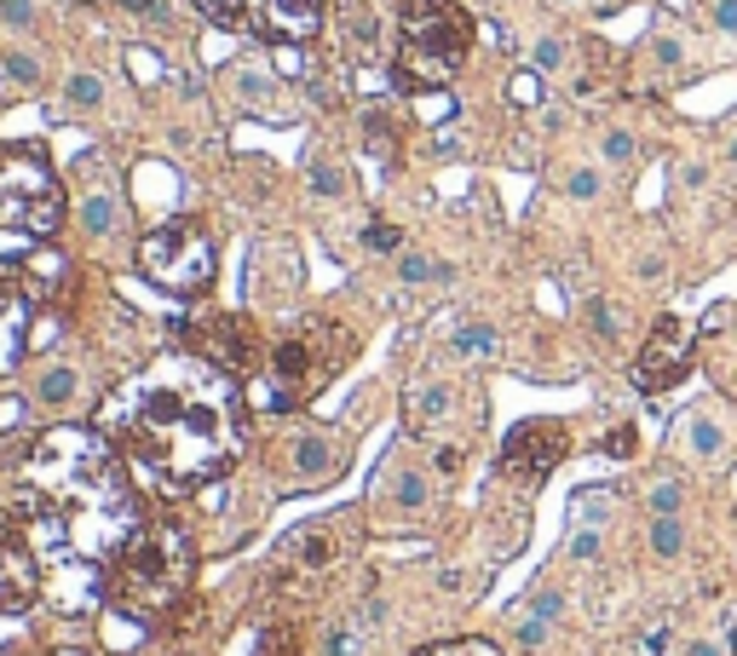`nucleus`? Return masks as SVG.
<instances>
[{
  "label": "nucleus",
  "mask_w": 737,
  "mask_h": 656,
  "mask_svg": "<svg viewBox=\"0 0 737 656\" xmlns=\"http://www.w3.org/2000/svg\"><path fill=\"white\" fill-rule=\"evenodd\" d=\"M680 179H685V185H692V190H703V185H708V167H703V162H692V167H685V173H680Z\"/></svg>",
  "instance_id": "de8ad7c7"
},
{
  "label": "nucleus",
  "mask_w": 737,
  "mask_h": 656,
  "mask_svg": "<svg viewBox=\"0 0 737 656\" xmlns=\"http://www.w3.org/2000/svg\"><path fill=\"white\" fill-rule=\"evenodd\" d=\"M294 484L306 490V484H328V478L340 472V444L335 438H323V433H312V438H300L294 444Z\"/></svg>",
  "instance_id": "2eb2a0df"
},
{
  "label": "nucleus",
  "mask_w": 737,
  "mask_h": 656,
  "mask_svg": "<svg viewBox=\"0 0 737 656\" xmlns=\"http://www.w3.org/2000/svg\"><path fill=\"white\" fill-rule=\"evenodd\" d=\"M478 23L462 0H410L398 23V81L403 87H444L462 75Z\"/></svg>",
  "instance_id": "39448f33"
},
{
  "label": "nucleus",
  "mask_w": 737,
  "mask_h": 656,
  "mask_svg": "<svg viewBox=\"0 0 737 656\" xmlns=\"http://www.w3.org/2000/svg\"><path fill=\"white\" fill-rule=\"evenodd\" d=\"M559 7H576V0H559Z\"/></svg>",
  "instance_id": "603ef678"
},
{
  "label": "nucleus",
  "mask_w": 737,
  "mask_h": 656,
  "mask_svg": "<svg viewBox=\"0 0 737 656\" xmlns=\"http://www.w3.org/2000/svg\"><path fill=\"white\" fill-rule=\"evenodd\" d=\"M0 23H7V30H30L35 7H30V0H0Z\"/></svg>",
  "instance_id": "72a5a7b5"
},
{
  "label": "nucleus",
  "mask_w": 737,
  "mask_h": 656,
  "mask_svg": "<svg viewBox=\"0 0 737 656\" xmlns=\"http://www.w3.org/2000/svg\"><path fill=\"white\" fill-rule=\"evenodd\" d=\"M69 214L64 179L41 144H0V237L53 242Z\"/></svg>",
  "instance_id": "423d86ee"
},
{
  "label": "nucleus",
  "mask_w": 737,
  "mask_h": 656,
  "mask_svg": "<svg viewBox=\"0 0 737 656\" xmlns=\"http://www.w3.org/2000/svg\"><path fill=\"white\" fill-rule=\"evenodd\" d=\"M139 276L150 288H162L173 299H202L219 276V254H214V237L202 231L196 219H167L156 225L144 242H139Z\"/></svg>",
  "instance_id": "0eeeda50"
},
{
  "label": "nucleus",
  "mask_w": 737,
  "mask_h": 656,
  "mask_svg": "<svg viewBox=\"0 0 737 656\" xmlns=\"http://www.w3.org/2000/svg\"><path fill=\"white\" fill-rule=\"evenodd\" d=\"M651 58H657V64H663V69H680V58H685V46H680L674 35H657V41H651Z\"/></svg>",
  "instance_id": "4c0bfd02"
},
{
  "label": "nucleus",
  "mask_w": 737,
  "mask_h": 656,
  "mask_svg": "<svg viewBox=\"0 0 737 656\" xmlns=\"http://www.w3.org/2000/svg\"><path fill=\"white\" fill-rule=\"evenodd\" d=\"M726 156H731V162H737V139H731V150H726Z\"/></svg>",
  "instance_id": "3c124183"
},
{
  "label": "nucleus",
  "mask_w": 737,
  "mask_h": 656,
  "mask_svg": "<svg viewBox=\"0 0 737 656\" xmlns=\"http://www.w3.org/2000/svg\"><path fill=\"white\" fill-rule=\"evenodd\" d=\"M565 449H571L565 420H519L501 444V472L524 478V484H542V478L565 461Z\"/></svg>",
  "instance_id": "9d476101"
},
{
  "label": "nucleus",
  "mask_w": 737,
  "mask_h": 656,
  "mask_svg": "<svg viewBox=\"0 0 737 656\" xmlns=\"http://www.w3.org/2000/svg\"><path fill=\"white\" fill-rule=\"evenodd\" d=\"M685 369H692V328H685L680 317H657L640 363H633V386H640V392H663V386L685 381Z\"/></svg>",
  "instance_id": "f8f14e48"
},
{
  "label": "nucleus",
  "mask_w": 737,
  "mask_h": 656,
  "mask_svg": "<svg viewBox=\"0 0 737 656\" xmlns=\"http://www.w3.org/2000/svg\"><path fill=\"white\" fill-rule=\"evenodd\" d=\"M542 634H548V622H542V616H530V622L519 627V639H524V645H542Z\"/></svg>",
  "instance_id": "49530a36"
},
{
  "label": "nucleus",
  "mask_w": 737,
  "mask_h": 656,
  "mask_svg": "<svg viewBox=\"0 0 737 656\" xmlns=\"http://www.w3.org/2000/svg\"><path fill=\"white\" fill-rule=\"evenodd\" d=\"M196 582V542L180 518H144L105 559V604L139 627H162Z\"/></svg>",
  "instance_id": "7ed1b4c3"
},
{
  "label": "nucleus",
  "mask_w": 737,
  "mask_h": 656,
  "mask_svg": "<svg viewBox=\"0 0 737 656\" xmlns=\"http://www.w3.org/2000/svg\"><path fill=\"white\" fill-rule=\"evenodd\" d=\"M323 12H328V0H248V30L260 41L300 46L323 30Z\"/></svg>",
  "instance_id": "ddd939ff"
},
{
  "label": "nucleus",
  "mask_w": 737,
  "mask_h": 656,
  "mask_svg": "<svg viewBox=\"0 0 737 656\" xmlns=\"http://www.w3.org/2000/svg\"><path fill=\"white\" fill-rule=\"evenodd\" d=\"M444 409H449V392H444V386H426L421 403H415V415H421V420H426V415H444Z\"/></svg>",
  "instance_id": "ea45409f"
},
{
  "label": "nucleus",
  "mask_w": 737,
  "mask_h": 656,
  "mask_svg": "<svg viewBox=\"0 0 737 656\" xmlns=\"http://www.w3.org/2000/svg\"><path fill=\"white\" fill-rule=\"evenodd\" d=\"M364 242L375 248V254H398L403 248V237H398V225H387V219H375L369 231H364Z\"/></svg>",
  "instance_id": "c756f323"
},
{
  "label": "nucleus",
  "mask_w": 737,
  "mask_h": 656,
  "mask_svg": "<svg viewBox=\"0 0 737 656\" xmlns=\"http://www.w3.org/2000/svg\"><path fill=\"white\" fill-rule=\"evenodd\" d=\"M82 231H87V237H110V231H116V201H110L105 190L82 196Z\"/></svg>",
  "instance_id": "f3484780"
},
{
  "label": "nucleus",
  "mask_w": 737,
  "mask_h": 656,
  "mask_svg": "<svg viewBox=\"0 0 737 656\" xmlns=\"http://www.w3.org/2000/svg\"><path fill=\"white\" fill-rule=\"evenodd\" d=\"M312 190H317V196H340V190H346V173H340L335 162H312Z\"/></svg>",
  "instance_id": "c85d7f7f"
},
{
  "label": "nucleus",
  "mask_w": 737,
  "mask_h": 656,
  "mask_svg": "<svg viewBox=\"0 0 737 656\" xmlns=\"http://www.w3.org/2000/svg\"><path fill=\"white\" fill-rule=\"evenodd\" d=\"M69 392H75V374H69V369H53V374L41 381V403H64Z\"/></svg>",
  "instance_id": "473e14b6"
},
{
  "label": "nucleus",
  "mask_w": 737,
  "mask_h": 656,
  "mask_svg": "<svg viewBox=\"0 0 737 656\" xmlns=\"http://www.w3.org/2000/svg\"><path fill=\"white\" fill-rule=\"evenodd\" d=\"M455 351H462V358H485V351H496V328H485V322L462 328V335H455Z\"/></svg>",
  "instance_id": "b1692460"
},
{
  "label": "nucleus",
  "mask_w": 737,
  "mask_h": 656,
  "mask_svg": "<svg viewBox=\"0 0 737 656\" xmlns=\"http://www.w3.org/2000/svg\"><path fill=\"white\" fill-rule=\"evenodd\" d=\"M41 599V565L23 524L0 507V616H23Z\"/></svg>",
  "instance_id": "9b49d317"
},
{
  "label": "nucleus",
  "mask_w": 737,
  "mask_h": 656,
  "mask_svg": "<svg viewBox=\"0 0 737 656\" xmlns=\"http://www.w3.org/2000/svg\"><path fill=\"white\" fill-rule=\"evenodd\" d=\"M599 547H605V542H599V529L588 524V529H576V536H571V559H576V565H594V559H599Z\"/></svg>",
  "instance_id": "7c9ffc66"
},
{
  "label": "nucleus",
  "mask_w": 737,
  "mask_h": 656,
  "mask_svg": "<svg viewBox=\"0 0 737 656\" xmlns=\"http://www.w3.org/2000/svg\"><path fill=\"white\" fill-rule=\"evenodd\" d=\"M18 415H23V403H18V397H7V403H0V433H12V426H18Z\"/></svg>",
  "instance_id": "a18cd8bd"
},
{
  "label": "nucleus",
  "mask_w": 737,
  "mask_h": 656,
  "mask_svg": "<svg viewBox=\"0 0 737 656\" xmlns=\"http://www.w3.org/2000/svg\"><path fill=\"white\" fill-rule=\"evenodd\" d=\"M346 363H351V328L335 317H300L283 335H271V346H265L253 409L289 415L300 403H312Z\"/></svg>",
  "instance_id": "20e7f679"
},
{
  "label": "nucleus",
  "mask_w": 737,
  "mask_h": 656,
  "mask_svg": "<svg viewBox=\"0 0 737 656\" xmlns=\"http://www.w3.org/2000/svg\"><path fill=\"white\" fill-rule=\"evenodd\" d=\"M121 12H133V18H150V23H167L162 0H121Z\"/></svg>",
  "instance_id": "79ce46f5"
},
{
  "label": "nucleus",
  "mask_w": 737,
  "mask_h": 656,
  "mask_svg": "<svg viewBox=\"0 0 737 656\" xmlns=\"http://www.w3.org/2000/svg\"><path fill=\"white\" fill-rule=\"evenodd\" d=\"M0 69H7L18 87H35V81H41V64H35L30 53H7V58H0Z\"/></svg>",
  "instance_id": "cd10ccee"
},
{
  "label": "nucleus",
  "mask_w": 737,
  "mask_h": 656,
  "mask_svg": "<svg viewBox=\"0 0 737 656\" xmlns=\"http://www.w3.org/2000/svg\"><path fill=\"white\" fill-rule=\"evenodd\" d=\"M248 397L237 374L202 363L196 351L150 363L133 403H127L121 438L133 461L162 495H196L225 478L242 456Z\"/></svg>",
  "instance_id": "f257e3e1"
},
{
  "label": "nucleus",
  "mask_w": 737,
  "mask_h": 656,
  "mask_svg": "<svg viewBox=\"0 0 737 656\" xmlns=\"http://www.w3.org/2000/svg\"><path fill=\"white\" fill-rule=\"evenodd\" d=\"M708 23L720 35H737V0H708Z\"/></svg>",
  "instance_id": "e433bc0d"
},
{
  "label": "nucleus",
  "mask_w": 737,
  "mask_h": 656,
  "mask_svg": "<svg viewBox=\"0 0 737 656\" xmlns=\"http://www.w3.org/2000/svg\"><path fill=\"white\" fill-rule=\"evenodd\" d=\"M530 611H537L542 622H553L559 611H565V599H559V593H537V599H530Z\"/></svg>",
  "instance_id": "c03bdc74"
},
{
  "label": "nucleus",
  "mask_w": 737,
  "mask_h": 656,
  "mask_svg": "<svg viewBox=\"0 0 737 656\" xmlns=\"http://www.w3.org/2000/svg\"><path fill=\"white\" fill-rule=\"evenodd\" d=\"M46 656H93V650H75V645H69V650H46Z\"/></svg>",
  "instance_id": "8fccbe9b"
},
{
  "label": "nucleus",
  "mask_w": 737,
  "mask_h": 656,
  "mask_svg": "<svg viewBox=\"0 0 737 656\" xmlns=\"http://www.w3.org/2000/svg\"><path fill=\"white\" fill-rule=\"evenodd\" d=\"M196 12L208 23H219V30H231V23L248 18V0H196Z\"/></svg>",
  "instance_id": "5701e85b"
},
{
  "label": "nucleus",
  "mask_w": 737,
  "mask_h": 656,
  "mask_svg": "<svg viewBox=\"0 0 737 656\" xmlns=\"http://www.w3.org/2000/svg\"><path fill=\"white\" fill-rule=\"evenodd\" d=\"M64 92H69V105H75V110H98V105H105V81H98V75H87V69H82V75H69V87H64Z\"/></svg>",
  "instance_id": "4be33fe9"
},
{
  "label": "nucleus",
  "mask_w": 737,
  "mask_h": 656,
  "mask_svg": "<svg viewBox=\"0 0 737 656\" xmlns=\"http://www.w3.org/2000/svg\"><path fill=\"white\" fill-rule=\"evenodd\" d=\"M651 547L663 553V559H674V553L685 547V524H680V513H657V518H651Z\"/></svg>",
  "instance_id": "aec40b11"
},
{
  "label": "nucleus",
  "mask_w": 737,
  "mask_h": 656,
  "mask_svg": "<svg viewBox=\"0 0 737 656\" xmlns=\"http://www.w3.org/2000/svg\"><path fill=\"white\" fill-rule=\"evenodd\" d=\"M421 501H426L421 478H415V472H403V478H398V507H421Z\"/></svg>",
  "instance_id": "a19ab883"
},
{
  "label": "nucleus",
  "mask_w": 737,
  "mask_h": 656,
  "mask_svg": "<svg viewBox=\"0 0 737 656\" xmlns=\"http://www.w3.org/2000/svg\"><path fill=\"white\" fill-rule=\"evenodd\" d=\"M605 513H611V495H576V518L582 524H605Z\"/></svg>",
  "instance_id": "c9c22d12"
},
{
  "label": "nucleus",
  "mask_w": 737,
  "mask_h": 656,
  "mask_svg": "<svg viewBox=\"0 0 737 656\" xmlns=\"http://www.w3.org/2000/svg\"><path fill=\"white\" fill-rule=\"evenodd\" d=\"M692 656H720L715 645H692Z\"/></svg>",
  "instance_id": "09e8293b"
},
{
  "label": "nucleus",
  "mask_w": 737,
  "mask_h": 656,
  "mask_svg": "<svg viewBox=\"0 0 737 656\" xmlns=\"http://www.w3.org/2000/svg\"><path fill=\"white\" fill-rule=\"evenodd\" d=\"M685 490L674 484V478H663V484H651V513H680Z\"/></svg>",
  "instance_id": "2f4dec72"
},
{
  "label": "nucleus",
  "mask_w": 737,
  "mask_h": 656,
  "mask_svg": "<svg viewBox=\"0 0 737 656\" xmlns=\"http://www.w3.org/2000/svg\"><path fill=\"white\" fill-rule=\"evenodd\" d=\"M588 322H594V335H599V340H617V317H611V306H599V299H594V306H588Z\"/></svg>",
  "instance_id": "58836bf2"
},
{
  "label": "nucleus",
  "mask_w": 737,
  "mask_h": 656,
  "mask_svg": "<svg viewBox=\"0 0 737 656\" xmlns=\"http://www.w3.org/2000/svg\"><path fill=\"white\" fill-rule=\"evenodd\" d=\"M398 276H403V283H432V276L444 283L449 265H432V260H421V254H403V260H398Z\"/></svg>",
  "instance_id": "a878e982"
},
{
  "label": "nucleus",
  "mask_w": 737,
  "mask_h": 656,
  "mask_svg": "<svg viewBox=\"0 0 737 656\" xmlns=\"http://www.w3.org/2000/svg\"><path fill=\"white\" fill-rule=\"evenodd\" d=\"M253 656H306V645H300V627H294V622L265 627L260 645H253Z\"/></svg>",
  "instance_id": "a211bd4d"
},
{
  "label": "nucleus",
  "mask_w": 737,
  "mask_h": 656,
  "mask_svg": "<svg viewBox=\"0 0 737 656\" xmlns=\"http://www.w3.org/2000/svg\"><path fill=\"white\" fill-rule=\"evenodd\" d=\"M605 449H611V456H633V449H640V438H633V426H617V433L605 438Z\"/></svg>",
  "instance_id": "37998d69"
},
{
  "label": "nucleus",
  "mask_w": 737,
  "mask_h": 656,
  "mask_svg": "<svg viewBox=\"0 0 737 656\" xmlns=\"http://www.w3.org/2000/svg\"><path fill=\"white\" fill-rule=\"evenodd\" d=\"M599 156H605V162H611V167H628V162H633V133L611 128V133H605V139H599Z\"/></svg>",
  "instance_id": "bb28decb"
},
{
  "label": "nucleus",
  "mask_w": 737,
  "mask_h": 656,
  "mask_svg": "<svg viewBox=\"0 0 737 656\" xmlns=\"http://www.w3.org/2000/svg\"><path fill=\"white\" fill-rule=\"evenodd\" d=\"M180 340H185V351H196L202 363H214L225 374H260V363H265V340L253 328V317H242V311H196V317H185Z\"/></svg>",
  "instance_id": "1a4fd4ad"
},
{
  "label": "nucleus",
  "mask_w": 737,
  "mask_h": 656,
  "mask_svg": "<svg viewBox=\"0 0 737 656\" xmlns=\"http://www.w3.org/2000/svg\"><path fill=\"white\" fill-rule=\"evenodd\" d=\"M351 536H358V513H335V518L300 524L294 536L277 547L271 582L283 588V593H306V588H317L323 576H335V565L351 553Z\"/></svg>",
  "instance_id": "6e6552de"
},
{
  "label": "nucleus",
  "mask_w": 737,
  "mask_h": 656,
  "mask_svg": "<svg viewBox=\"0 0 737 656\" xmlns=\"http://www.w3.org/2000/svg\"><path fill=\"white\" fill-rule=\"evenodd\" d=\"M692 449H697L703 461H715L720 449H726V426L715 415H692Z\"/></svg>",
  "instance_id": "6ab92c4d"
},
{
  "label": "nucleus",
  "mask_w": 737,
  "mask_h": 656,
  "mask_svg": "<svg viewBox=\"0 0 737 656\" xmlns=\"http://www.w3.org/2000/svg\"><path fill=\"white\" fill-rule=\"evenodd\" d=\"M231 92L242 98L248 110H260V116H283V87H277V75L253 69V64L231 69Z\"/></svg>",
  "instance_id": "dca6fc26"
},
{
  "label": "nucleus",
  "mask_w": 737,
  "mask_h": 656,
  "mask_svg": "<svg viewBox=\"0 0 737 656\" xmlns=\"http://www.w3.org/2000/svg\"><path fill=\"white\" fill-rule=\"evenodd\" d=\"M18 501L69 553H110L144 524L139 490L116 444L93 426H46L18 461Z\"/></svg>",
  "instance_id": "f03ea898"
},
{
  "label": "nucleus",
  "mask_w": 737,
  "mask_h": 656,
  "mask_svg": "<svg viewBox=\"0 0 737 656\" xmlns=\"http://www.w3.org/2000/svg\"><path fill=\"white\" fill-rule=\"evenodd\" d=\"M530 64H537L542 75H553V69H565V41H559V35H542L537 46H530Z\"/></svg>",
  "instance_id": "393cba45"
},
{
  "label": "nucleus",
  "mask_w": 737,
  "mask_h": 656,
  "mask_svg": "<svg viewBox=\"0 0 737 656\" xmlns=\"http://www.w3.org/2000/svg\"><path fill=\"white\" fill-rule=\"evenodd\" d=\"M565 190H571L576 201H594V196H599V173H594V167H576L571 179H565Z\"/></svg>",
  "instance_id": "f704fd0d"
},
{
  "label": "nucleus",
  "mask_w": 737,
  "mask_h": 656,
  "mask_svg": "<svg viewBox=\"0 0 737 656\" xmlns=\"http://www.w3.org/2000/svg\"><path fill=\"white\" fill-rule=\"evenodd\" d=\"M410 656H501V645H490V639H438V645H421Z\"/></svg>",
  "instance_id": "412c9836"
},
{
  "label": "nucleus",
  "mask_w": 737,
  "mask_h": 656,
  "mask_svg": "<svg viewBox=\"0 0 737 656\" xmlns=\"http://www.w3.org/2000/svg\"><path fill=\"white\" fill-rule=\"evenodd\" d=\"M30 346V294L18 276L0 271V369H12Z\"/></svg>",
  "instance_id": "4468645a"
}]
</instances>
